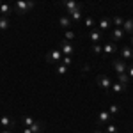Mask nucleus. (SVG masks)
Here are the masks:
<instances>
[{"label":"nucleus","instance_id":"nucleus-1","mask_svg":"<svg viewBox=\"0 0 133 133\" xmlns=\"http://www.w3.org/2000/svg\"><path fill=\"white\" fill-rule=\"evenodd\" d=\"M34 4H36V0H18L14 4V11L18 14H25V12L34 9Z\"/></svg>","mask_w":133,"mask_h":133},{"label":"nucleus","instance_id":"nucleus-2","mask_svg":"<svg viewBox=\"0 0 133 133\" xmlns=\"http://www.w3.org/2000/svg\"><path fill=\"white\" fill-rule=\"evenodd\" d=\"M96 83H98V87H99V89H103L105 92H110V89H112V80H110L107 75H98Z\"/></svg>","mask_w":133,"mask_h":133},{"label":"nucleus","instance_id":"nucleus-3","mask_svg":"<svg viewBox=\"0 0 133 133\" xmlns=\"http://www.w3.org/2000/svg\"><path fill=\"white\" fill-rule=\"evenodd\" d=\"M59 50L62 51V55H69V57H71L73 53L76 51V48H75V44H73L71 41H66V39H62L61 44H59Z\"/></svg>","mask_w":133,"mask_h":133},{"label":"nucleus","instance_id":"nucleus-4","mask_svg":"<svg viewBox=\"0 0 133 133\" xmlns=\"http://www.w3.org/2000/svg\"><path fill=\"white\" fill-rule=\"evenodd\" d=\"M62 51L61 50H50L48 53H46V62L48 64H57V62L62 61Z\"/></svg>","mask_w":133,"mask_h":133},{"label":"nucleus","instance_id":"nucleus-5","mask_svg":"<svg viewBox=\"0 0 133 133\" xmlns=\"http://www.w3.org/2000/svg\"><path fill=\"white\" fill-rule=\"evenodd\" d=\"M114 71L117 73V75H121V73H126L128 71V66H126V61H123L121 57L119 59H114Z\"/></svg>","mask_w":133,"mask_h":133},{"label":"nucleus","instance_id":"nucleus-6","mask_svg":"<svg viewBox=\"0 0 133 133\" xmlns=\"http://www.w3.org/2000/svg\"><path fill=\"white\" fill-rule=\"evenodd\" d=\"M117 50H119V48H117V44L114 41H105L103 43V53H105V55H114V53H117Z\"/></svg>","mask_w":133,"mask_h":133},{"label":"nucleus","instance_id":"nucleus-7","mask_svg":"<svg viewBox=\"0 0 133 133\" xmlns=\"http://www.w3.org/2000/svg\"><path fill=\"white\" fill-rule=\"evenodd\" d=\"M114 121V115L108 110H101L99 115H98V124H108Z\"/></svg>","mask_w":133,"mask_h":133},{"label":"nucleus","instance_id":"nucleus-8","mask_svg":"<svg viewBox=\"0 0 133 133\" xmlns=\"http://www.w3.org/2000/svg\"><path fill=\"white\" fill-rule=\"evenodd\" d=\"M119 57L123 61H133V48L131 46H123L119 50Z\"/></svg>","mask_w":133,"mask_h":133},{"label":"nucleus","instance_id":"nucleus-9","mask_svg":"<svg viewBox=\"0 0 133 133\" xmlns=\"http://www.w3.org/2000/svg\"><path fill=\"white\" fill-rule=\"evenodd\" d=\"M68 16L71 18V21H75V23H78V21H82V5H78L76 9L73 11H68Z\"/></svg>","mask_w":133,"mask_h":133},{"label":"nucleus","instance_id":"nucleus-10","mask_svg":"<svg viewBox=\"0 0 133 133\" xmlns=\"http://www.w3.org/2000/svg\"><path fill=\"white\" fill-rule=\"evenodd\" d=\"M124 34H126V32L123 30V27H115V29L110 32V41H114V43L121 41V39L124 37Z\"/></svg>","mask_w":133,"mask_h":133},{"label":"nucleus","instance_id":"nucleus-11","mask_svg":"<svg viewBox=\"0 0 133 133\" xmlns=\"http://www.w3.org/2000/svg\"><path fill=\"white\" fill-rule=\"evenodd\" d=\"M89 37H91V43H92V44H101V41H103V32L101 30H94V29H92V30L89 32Z\"/></svg>","mask_w":133,"mask_h":133},{"label":"nucleus","instance_id":"nucleus-12","mask_svg":"<svg viewBox=\"0 0 133 133\" xmlns=\"http://www.w3.org/2000/svg\"><path fill=\"white\" fill-rule=\"evenodd\" d=\"M98 30H101V32H107L110 27H112V20H108V18H103V20H99L98 23Z\"/></svg>","mask_w":133,"mask_h":133},{"label":"nucleus","instance_id":"nucleus-13","mask_svg":"<svg viewBox=\"0 0 133 133\" xmlns=\"http://www.w3.org/2000/svg\"><path fill=\"white\" fill-rule=\"evenodd\" d=\"M61 5L66 9V12L68 11H73V9H76L80 4H76V0H61Z\"/></svg>","mask_w":133,"mask_h":133},{"label":"nucleus","instance_id":"nucleus-14","mask_svg":"<svg viewBox=\"0 0 133 133\" xmlns=\"http://www.w3.org/2000/svg\"><path fill=\"white\" fill-rule=\"evenodd\" d=\"M0 124H2L4 128H9V130H12V128L16 126V123H14L11 117H7V115H2V117H0Z\"/></svg>","mask_w":133,"mask_h":133},{"label":"nucleus","instance_id":"nucleus-15","mask_svg":"<svg viewBox=\"0 0 133 133\" xmlns=\"http://www.w3.org/2000/svg\"><path fill=\"white\" fill-rule=\"evenodd\" d=\"M126 91V85H123V83L119 82H112V89H110V92H114V94H121V92Z\"/></svg>","mask_w":133,"mask_h":133},{"label":"nucleus","instance_id":"nucleus-16","mask_svg":"<svg viewBox=\"0 0 133 133\" xmlns=\"http://www.w3.org/2000/svg\"><path fill=\"white\" fill-rule=\"evenodd\" d=\"M11 12H12V7H11L9 4H4L0 0V16H9Z\"/></svg>","mask_w":133,"mask_h":133},{"label":"nucleus","instance_id":"nucleus-17","mask_svg":"<svg viewBox=\"0 0 133 133\" xmlns=\"http://www.w3.org/2000/svg\"><path fill=\"white\" fill-rule=\"evenodd\" d=\"M59 23H61V27H62V29H69L73 21H71V18H69L68 14H64V16H61V18H59Z\"/></svg>","mask_w":133,"mask_h":133},{"label":"nucleus","instance_id":"nucleus-18","mask_svg":"<svg viewBox=\"0 0 133 133\" xmlns=\"http://www.w3.org/2000/svg\"><path fill=\"white\" fill-rule=\"evenodd\" d=\"M123 30L126 32V34H130V36H133V18H130V20H124Z\"/></svg>","mask_w":133,"mask_h":133},{"label":"nucleus","instance_id":"nucleus-19","mask_svg":"<svg viewBox=\"0 0 133 133\" xmlns=\"http://www.w3.org/2000/svg\"><path fill=\"white\" fill-rule=\"evenodd\" d=\"M117 80L123 83V85H126V87H128V83L131 82V78L128 76V73H121V75H117Z\"/></svg>","mask_w":133,"mask_h":133},{"label":"nucleus","instance_id":"nucleus-20","mask_svg":"<svg viewBox=\"0 0 133 133\" xmlns=\"http://www.w3.org/2000/svg\"><path fill=\"white\" fill-rule=\"evenodd\" d=\"M30 130H32V133H43V130H44V124L36 121V123L30 126Z\"/></svg>","mask_w":133,"mask_h":133},{"label":"nucleus","instance_id":"nucleus-21","mask_svg":"<svg viewBox=\"0 0 133 133\" xmlns=\"http://www.w3.org/2000/svg\"><path fill=\"white\" fill-rule=\"evenodd\" d=\"M83 23H85V27H87L89 30H92V29L96 27V21H94V18H91V16H85V18H83Z\"/></svg>","mask_w":133,"mask_h":133},{"label":"nucleus","instance_id":"nucleus-22","mask_svg":"<svg viewBox=\"0 0 133 133\" xmlns=\"http://www.w3.org/2000/svg\"><path fill=\"white\" fill-rule=\"evenodd\" d=\"M9 29V20L7 16H0V30H7Z\"/></svg>","mask_w":133,"mask_h":133},{"label":"nucleus","instance_id":"nucleus-23","mask_svg":"<svg viewBox=\"0 0 133 133\" xmlns=\"http://www.w3.org/2000/svg\"><path fill=\"white\" fill-rule=\"evenodd\" d=\"M105 133H119V131H117V126L114 123H108L105 124Z\"/></svg>","mask_w":133,"mask_h":133},{"label":"nucleus","instance_id":"nucleus-24","mask_svg":"<svg viewBox=\"0 0 133 133\" xmlns=\"http://www.w3.org/2000/svg\"><path fill=\"white\" fill-rule=\"evenodd\" d=\"M55 71H57V75H66V73H68V66H66V64H57V69H55Z\"/></svg>","mask_w":133,"mask_h":133},{"label":"nucleus","instance_id":"nucleus-25","mask_svg":"<svg viewBox=\"0 0 133 133\" xmlns=\"http://www.w3.org/2000/svg\"><path fill=\"white\" fill-rule=\"evenodd\" d=\"M34 123H36V121H34L32 117H29V115L21 119V124H23V126H27V128H30V126H32V124H34Z\"/></svg>","mask_w":133,"mask_h":133},{"label":"nucleus","instance_id":"nucleus-26","mask_svg":"<svg viewBox=\"0 0 133 133\" xmlns=\"http://www.w3.org/2000/svg\"><path fill=\"white\" fill-rule=\"evenodd\" d=\"M112 23L115 25V27H123V25H124V20L121 18V16H114V18H112Z\"/></svg>","mask_w":133,"mask_h":133},{"label":"nucleus","instance_id":"nucleus-27","mask_svg":"<svg viewBox=\"0 0 133 133\" xmlns=\"http://www.w3.org/2000/svg\"><path fill=\"white\" fill-rule=\"evenodd\" d=\"M92 53L101 55V53H103V44H92Z\"/></svg>","mask_w":133,"mask_h":133},{"label":"nucleus","instance_id":"nucleus-28","mask_svg":"<svg viewBox=\"0 0 133 133\" xmlns=\"http://www.w3.org/2000/svg\"><path fill=\"white\" fill-rule=\"evenodd\" d=\"M75 37H76V34H75L73 30H66V36H64V39H66V41H73Z\"/></svg>","mask_w":133,"mask_h":133},{"label":"nucleus","instance_id":"nucleus-29","mask_svg":"<svg viewBox=\"0 0 133 133\" xmlns=\"http://www.w3.org/2000/svg\"><path fill=\"white\" fill-rule=\"evenodd\" d=\"M108 112L112 114V115H117V114L121 112V108H119V107H117V105L114 103V105H110V108H108Z\"/></svg>","mask_w":133,"mask_h":133},{"label":"nucleus","instance_id":"nucleus-30","mask_svg":"<svg viewBox=\"0 0 133 133\" xmlns=\"http://www.w3.org/2000/svg\"><path fill=\"white\" fill-rule=\"evenodd\" d=\"M61 62H62V64H66V66H69V64H71V57H69V55H64Z\"/></svg>","mask_w":133,"mask_h":133},{"label":"nucleus","instance_id":"nucleus-31","mask_svg":"<svg viewBox=\"0 0 133 133\" xmlns=\"http://www.w3.org/2000/svg\"><path fill=\"white\" fill-rule=\"evenodd\" d=\"M126 73H128V76L133 80V64H131V66H128V71H126Z\"/></svg>","mask_w":133,"mask_h":133},{"label":"nucleus","instance_id":"nucleus-32","mask_svg":"<svg viewBox=\"0 0 133 133\" xmlns=\"http://www.w3.org/2000/svg\"><path fill=\"white\" fill-rule=\"evenodd\" d=\"M23 133H32V130H30V128H27V126H25V128H23Z\"/></svg>","mask_w":133,"mask_h":133},{"label":"nucleus","instance_id":"nucleus-33","mask_svg":"<svg viewBox=\"0 0 133 133\" xmlns=\"http://www.w3.org/2000/svg\"><path fill=\"white\" fill-rule=\"evenodd\" d=\"M2 133H12V131H11L9 128H5V130H4V131H2Z\"/></svg>","mask_w":133,"mask_h":133},{"label":"nucleus","instance_id":"nucleus-34","mask_svg":"<svg viewBox=\"0 0 133 133\" xmlns=\"http://www.w3.org/2000/svg\"><path fill=\"white\" fill-rule=\"evenodd\" d=\"M130 46H131V48H133V36H131V37H130Z\"/></svg>","mask_w":133,"mask_h":133},{"label":"nucleus","instance_id":"nucleus-35","mask_svg":"<svg viewBox=\"0 0 133 133\" xmlns=\"http://www.w3.org/2000/svg\"><path fill=\"white\" fill-rule=\"evenodd\" d=\"M91 133H105V131H101V130H94V131H91Z\"/></svg>","mask_w":133,"mask_h":133}]
</instances>
